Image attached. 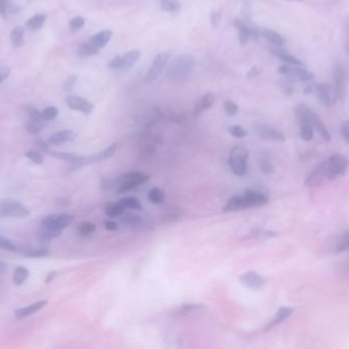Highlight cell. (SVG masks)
<instances>
[{
  "mask_svg": "<svg viewBox=\"0 0 349 349\" xmlns=\"http://www.w3.org/2000/svg\"><path fill=\"white\" fill-rule=\"evenodd\" d=\"M249 152L243 145L234 146L229 157L231 170L238 176H244L247 172V161Z\"/></svg>",
  "mask_w": 349,
  "mask_h": 349,
  "instance_id": "3",
  "label": "cell"
},
{
  "mask_svg": "<svg viewBox=\"0 0 349 349\" xmlns=\"http://www.w3.org/2000/svg\"><path fill=\"white\" fill-rule=\"evenodd\" d=\"M124 212H125V208L119 202L109 203L105 207V213L109 217H120L122 214H124Z\"/></svg>",
  "mask_w": 349,
  "mask_h": 349,
  "instance_id": "33",
  "label": "cell"
},
{
  "mask_svg": "<svg viewBox=\"0 0 349 349\" xmlns=\"http://www.w3.org/2000/svg\"><path fill=\"white\" fill-rule=\"evenodd\" d=\"M74 138V132L72 130H62L59 131L47 140V143L49 145H59L71 140Z\"/></svg>",
  "mask_w": 349,
  "mask_h": 349,
  "instance_id": "23",
  "label": "cell"
},
{
  "mask_svg": "<svg viewBox=\"0 0 349 349\" xmlns=\"http://www.w3.org/2000/svg\"><path fill=\"white\" fill-rule=\"evenodd\" d=\"M9 74H10V70L8 67L3 62L0 61V83L3 82L5 79H7Z\"/></svg>",
  "mask_w": 349,
  "mask_h": 349,
  "instance_id": "54",
  "label": "cell"
},
{
  "mask_svg": "<svg viewBox=\"0 0 349 349\" xmlns=\"http://www.w3.org/2000/svg\"><path fill=\"white\" fill-rule=\"evenodd\" d=\"M0 248H2L6 251L16 252L18 251V246L13 243V242L3 236L0 235Z\"/></svg>",
  "mask_w": 349,
  "mask_h": 349,
  "instance_id": "47",
  "label": "cell"
},
{
  "mask_svg": "<svg viewBox=\"0 0 349 349\" xmlns=\"http://www.w3.org/2000/svg\"><path fill=\"white\" fill-rule=\"evenodd\" d=\"M85 25V19L83 17H75L73 18L70 23H69V27H70V31L72 33H77L81 29H83V27Z\"/></svg>",
  "mask_w": 349,
  "mask_h": 349,
  "instance_id": "43",
  "label": "cell"
},
{
  "mask_svg": "<svg viewBox=\"0 0 349 349\" xmlns=\"http://www.w3.org/2000/svg\"><path fill=\"white\" fill-rule=\"evenodd\" d=\"M300 137L304 141H311L314 139V128L311 125H302L300 129Z\"/></svg>",
  "mask_w": 349,
  "mask_h": 349,
  "instance_id": "49",
  "label": "cell"
},
{
  "mask_svg": "<svg viewBox=\"0 0 349 349\" xmlns=\"http://www.w3.org/2000/svg\"><path fill=\"white\" fill-rule=\"evenodd\" d=\"M223 106H224V112L231 117L237 115L239 112L238 105L232 101H225L223 104Z\"/></svg>",
  "mask_w": 349,
  "mask_h": 349,
  "instance_id": "50",
  "label": "cell"
},
{
  "mask_svg": "<svg viewBox=\"0 0 349 349\" xmlns=\"http://www.w3.org/2000/svg\"><path fill=\"white\" fill-rule=\"evenodd\" d=\"M254 131L264 140L275 142H284L286 140V137L283 132L265 124H256L254 126Z\"/></svg>",
  "mask_w": 349,
  "mask_h": 349,
  "instance_id": "8",
  "label": "cell"
},
{
  "mask_svg": "<svg viewBox=\"0 0 349 349\" xmlns=\"http://www.w3.org/2000/svg\"><path fill=\"white\" fill-rule=\"evenodd\" d=\"M205 310V306L202 304H184L180 306L177 314L180 315H190L196 313H200Z\"/></svg>",
  "mask_w": 349,
  "mask_h": 349,
  "instance_id": "34",
  "label": "cell"
},
{
  "mask_svg": "<svg viewBox=\"0 0 349 349\" xmlns=\"http://www.w3.org/2000/svg\"><path fill=\"white\" fill-rule=\"evenodd\" d=\"M96 224L95 223H92V222H83L79 225L78 227V234L79 236H81V237H88L89 235L93 234L96 231Z\"/></svg>",
  "mask_w": 349,
  "mask_h": 349,
  "instance_id": "42",
  "label": "cell"
},
{
  "mask_svg": "<svg viewBox=\"0 0 349 349\" xmlns=\"http://www.w3.org/2000/svg\"><path fill=\"white\" fill-rule=\"evenodd\" d=\"M239 280L243 286L255 291L263 289L266 285L264 278L256 272H247L243 275H241L239 277Z\"/></svg>",
  "mask_w": 349,
  "mask_h": 349,
  "instance_id": "11",
  "label": "cell"
},
{
  "mask_svg": "<svg viewBox=\"0 0 349 349\" xmlns=\"http://www.w3.org/2000/svg\"><path fill=\"white\" fill-rule=\"evenodd\" d=\"M49 254V251L46 248H41L38 250H29L25 253L26 256L28 257H43V256H47Z\"/></svg>",
  "mask_w": 349,
  "mask_h": 349,
  "instance_id": "52",
  "label": "cell"
},
{
  "mask_svg": "<svg viewBox=\"0 0 349 349\" xmlns=\"http://www.w3.org/2000/svg\"><path fill=\"white\" fill-rule=\"evenodd\" d=\"M279 236L278 232L266 230V229H254L250 231L246 236L245 239H256V240H268L273 239Z\"/></svg>",
  "mask_w": 349,
  "mask_h": 349,
  "instance_id": "25",
  "label": "cell"
},
{
  "mask_svg": "<svg viewBox=\"0 0 349 349\" xmlns=\"http://www.w3.org/2000/svg\"><path fill=\"white\" fill-rule=\"evenodd\" d=\"M271 52L273 55H275L276 57H278L279 60L286 62L287 64L291 65V66H301V62L292 55H290L289 52L283 50V49H278V48H272Z\"/></svg>",
  "mask_w": 349,
  "mask_h": 349,
  "instance_id": "29",
  "label": "cell"
},
{
  "mask_svg": "<svg viewBox=\"0 0 349 349\" xmlns=\"http://www.w3.org/2000/svg\"><path fill=\"white\" fill-rule=\"evenodd\" d=\"M314 91L319 103L327 108L332 106L336 102V93L333 86L329 83H319L314 86Z\"/></svg>",
  "mask_w": 349,
  "mask_h": 349,
  "instance_id": "9",
  "label": "cell"
},
{
  "mask_svg": "<svg viewBox=\"0 0 349 349\" xmlns=\"http://www.w3.org/2000/svg\"><path fill=\"white\" fill-rule=\"evenodd\" d=\"M229 132L232 137L236 138V139H244L247 137V130L245 128H243L242 126L239 125H233L229 128Z\"/></svg>",
  "mask_w": 349,
  "mask_h": 349,
  "instance_id": "48",
  "label": "cell"
},
{
  "mask_svg": "<svg viewBox=\"0 0 349 349\" xmlns=\"http://www.w3.org/2000/svg\"><path fill=\"white\" fill-rule=\"evenodd\" d=\"M196 59L191 55H180L168 67L167 77L172 83L181 84L192 76Z\"/></svg>",
  "mask_w": 349,
  "mask_h": 349,
  "instance_id": "2",
  "label": "cell"
},
{
  "mask_svg": "<svg viewBox=\"0 0 349 349\" xmlns=\"http://www.w3.org/2000/svg\"><path fill=\"white\" fill-rule=\"evenodd\" d=\"M66 103L71 110L83 113L85 115H89L93 111V108H95V105L90 102H88L86 99L78 96L68 97L66 99Z\"/></svg>",
  "mask_w": 349,
  "mask_h": 349,
  "instance_id": "14",
  "label": "cell"
},
{
  "mask_svg": "<svg viewBox=\"0 0 349 349\" xmlns=\"http://www.w3.org/2000/svg\"><path fill=\"white\" fill-rule=\"evenodd\" d=\"M113 36V31L111 30H103L96 35H93L88 41L95 46L97 49L101 50L104 48L106 44L110 42V40L112 39Z\"/></svg>",
  "mask_w": 349,
  "mask_h": 349,
  "instance_id": "21",
  "label": "cell"
},
{
  "mask_svg": "<svg viewBox=\"0 0 349 349\" xmlns=\"http://www.w3.org/2000/svg\"><path fill=\"white\" fill-rule=\"evenodd\" d=\"M27 111H28V113H29L31 119L38 120V121H42V122H43L42 117H41V112L38 111V110L35 108V106H29V108L27 109Z\"/></svg>",
  "mask_w": 349,
  "mask_h": 349,
  "instance_id": "56",
  "label": "cell"
},
{
  "mask_svg": "<svg viewBox=\"0 0 349 349\" xmlns=\"http://www.w3.org/2000/svg\"><path fill=\"white\" fill-rule=\"evenodd\" d=\"M104 226H105V230L112 231V232L119 230V224L116 221H114V220H105L104 221Z\"/></svg>",
  "mask_w": 349,
  "mask_h": 349,
  "instance_id": "60",
  "label": "cell"
},
{
  "mask_svg": "<svg viewBox=\"0 0 349 349\" xmlns=\"http://www.w3.org/2000/svg\"><path fill=\"white\" fill-rule=\"evenodd\" d=\"M46 305H47V300H38L28 306L22 307V308H20V310L15 312L16 318L24 319L26 317H28V316L38 313L39 311H41L42 308H44Z\"/></svg>",
  "mask_w": 349,
  "mask_h": 349,
  "instance_id": "17",
  "label": "cell"
},
{
  "mask_svg": "<svg viewBox=\"0 0 349 349\" xmlns=\"http://www.w3.org/2000/svg\"><path fill=\"white\" fill-rule=\"evenodd\" d=\"M349 248V233L346 231L344 234H342L341 238L339 239L336 248L334 250L335 254H340L343 252H346Z\"/></svg>",
  "mask_w": 349,
  "mask_h": 349,
  "instance_id": "39",
  "label": "cell"
},
{
  "mask_svg": "<svg viewBox=\"0 0 349 349\" xmlns=\"http://www.w3.org/2000/svg\"><path fill=\"white\" fill-rule=\"evenodd\" d=\"M260 35H262L267 41H270L271 43L275 44L276 46H280L286 43V39L279 34L278 32H275L271 29H262L260 32Z\"/></svg>",
  "mask_w": 349,
  "mask_h": 349,
  "instance_id": "28",
  "label": "cell"
},
{
  "mask_svg": "<svg viewBox=\"0 0 349 349\" xmlns=\"http://www.w3.org/2000/svg\"><path fill=\"white\" fill-rule=\"evenodd\" d=\"M25 157L28 158L34 164L37 165H41L44 162V156L38 151H34V150L28 151L25 154Z\"/></svg>",
  "mask_w": 349,
  "mask_h": 349,
  "instance_id": "45",
  "label": "cell"
},
{
  "mask_svg": "<svg viewBox=\"0 0 349 349\" xmlns=\"http://www.w3.org/2000/svg\"><path fill=\"white\" fill-rule=\"evenodd\" d=\"M47 153L51 155L52 157H55L57 159H61L64 161H69V162L74 164V167H77V165L81 162V160L83 159V156L78 155L75 153H66V152H57V151H51L47 150Z\"/></svg>",
  "mask_w": 349,
  "mask_h": 349,
  "instance_id": "24",
  "label": "cell"
},
{
  "mask_svg": "<svg viewBox=\"0 0 349 349\" xmlns=\"http://www.w3.org/2000/svg\"><path fill=\"white\" fill-rule=\"evenodd\" d=\"M312 126L314 130H316V132L319 134V137L323 139L325 141L331 140V134H330L329 130L327 129V127L323 123V121H321V119L316 114H314L313 117Z\"/></svg>",
  "mask_w": 349,
  "mask_h": 349,
  "instance_id": "26",
  "label": "cell"
},
{
  "mask_svg": "<svg viewBox=\"0 0 349 349\" xmlns=\"http://www.w3.org/2000/svg\"><path fill=\"white\" fill-rule=\"evenodd\" d=\"M73 216L68 213L51 214V215H48L41 220V226L51 227V229L63 232L66 227L71 224Z\"/></svg>",
  "mask_w": 349,
  "mask_h": 349,
  "instance_id": "7",
  "label": "cell"
},
{
  "mask_svg": "<svg viewBox=\"0 0 349 349\" xmlns=\"http://www.w3.org/2000/svg\"><path fill=\"white\" fill-rule=\"evenodd\" d=\"M121 59H122V56H116L110 63H109V68L112 70H119L120 66H121Z\"/></svg>",
  "mask_w": 349,
  "mask_h": 349,
  "instance_id": "59",
  "label": "cell"
},
{
  "mask_svg": "<svg viewBox=\"0 0 349 349\" xmlns=\"http://www.w3.org/2000/svg\"><path fill=\"white\" fill-rule=\"evenodd\" d=\"M290 1H303V0H290Z\"/></svg>",
  "mask_w": 349,
  "mask_h": 349,
  "instance_id": "63",
  "label": "cell"
},
{
  "mask_svg": "<svg viewBox=\"0 0 349 349\" xmlns=\"http://www.w3.org/2000/svg\"><path fill=\"white\" fill-rule=\"evenodd\" d=\"M210 20L211 23L214 27H218L220 24V20H221V12L220 11H213L210 16Z\"/></svg>",
  "mask_w": 349,
  "mask_h": 349,
  "instance_id": "57",
  "label": "cell"
},
{
  "mask_svg": "<svg viewBox=\"0 0 349 349\" xmlns=\"http://www.w3.org/2000/svg\"><path fill=\"white\" fill-rule=\"evenodd\" d=\"M326 179H328V169L327 161H324L308 175L305 181V185L307 187H316L323 184Z\"/></svg>",
  "mask_w": 349,
  "mask_h": 349,
  "instance_id": "12",
  "label": "cell"
},
{
  "mask_svg": "<svg viewBox=\"0 0 349 349\" xmlns=\"http://www.w3.org/2000/svg\"><path fill=\"white\" fill-rule=\"evenodd\" d=\"M340 131H341L342 138L348 143L349 142V124H348V121H345V122L341 125Z\"/></svg>",
  "mask_w": 349,
  "mask_h": 349,
  "instance_id": "58",
  "label": "cell"
},
{
  "mask_svg": "<svg viewBox=\"0 0 349 349\" xmlns=\"http://www.w3.org/2000/svg\"><path fill=\"white\" fill-rule=\"evenodd\" d=\"M140 55H141L140 51L138 49L126 52L124 56H122V59H121V66L119 70L128 71L129 69H131L134 66V64H136L140 58Z\"/></svg>",
  "mask_w": 349,
  "mask_h": 349,
  "instance_id": "22",
  "label": "cell"
},
{
  "mask_svg": "<svg viewBox=\"0 0 349 349\" xmlns=\"http://www.w3.org/2000/svg\"><path fill=\"white\" fill-rule=\"evenodd\" d=\"M46 21V16L44 13H39L32 18H30L26 23V27L31 31L40 30L44 26Z\"/></svg>",
  "mask_w": 349,
  "mask_h": 349,
  "instance_id": "30",
  "label": "cell"
},
{
  "mask_svg": "<svg viewBox=\"0 0 349 349\" xmlns=\"http://www.w3.org/2000/svg\"><path fill=\"white\" fill-rule=\"evenodd\" d=\"M169 58H170V56L166 52L160 53V55H158L155 58L153 64L151 66V68L149 69V71H147V73L143 79V81L145 83H151V82L155 81V80L159 77L160 73L163 71L164 67L166 66V64L169 61Z\"/></svg>",
  "mask_w": 349,
  "mask_h": 349,
  "instance_id": "10",
  "label": "cell"
},
{
  "mask_svg": "<svg viewBox=\"0 0 349 349\" xmlns=\"http://www.w3.org/2000/svg\"><path fill=\"white\" fill-rule=\"evenodd\" d=\"M101 50L97 49L95 46H93L88 40L85 42H83L81 45L79 46L78 48V53L81 57H91V56H96L100 52Z\"/></svg>",
  "mask_w": 349,
  "mask_h": 349,
  "instance_id": "37",
  "label": "cell"
},
{
  "mask_svg": "<svg viewBox=\"0 0 349 349\" xmlns=\"http://www.w3.org/2000/svg\"><path fill=\"white\" fill-rule=\"evenodd\" d=\"M215 102V95L213 92H207L202 98H200L196 103L193 111L194 117H199L201 114L210 109Z\"/></svg>",
  "mask_w": 349,
  "mask_h": 349,
  "instance_id": "16",
  "label": "cell"
},
{
  "mask_svg": "<svg viewBox=\"0 0 349 349\" xmlns=\"http://www.w3.org/2000/svg\"><path fill=\"white\" fill-rule=\"evenodd\" d=\"M234 24L237 27V29L239 30L240 44L242 46H245L247 44V42H248V40L250 39L248 27H247V25H246L244 20H240V19H236L234 21Z\"/></svg>",
  "mask_w": 349,
  "mask_h": 349,
  "instance_id": "27",
  "label": "cell"
},
{
  "mask_svg": "<svg viewBox=\"0 0 349 349\" xmlns=\"http://www.w3.org/2000/svg\"><path fill=\"white\" fill-rule=\"evenodd\" d=\"M42 121H38V120H34V119H31L27 122L26 124V129L27 131H28L29 133L31 134H37L39 133L40 131H41L42 129Z\"/></svg>",
  "mask_w": 349,
  "mask_h": 349,
  "instance_id": "44",
  "label": "cell"
},
{
  "mask_svg": "<svg viewBox=\"0 0 349 349\" xmlns=\"http://www.w3.org/2000/svg\"><path fill=\"white\" fill-rule=\"evenodd\" d=\"M6 270V264L4 262H1L0 261V273H2Z\"/></svg>",
  "mask_w": 349,
  "mask_h": 349,
  "instance_id": "62",
  "label": "cell"
},
{
  "mask_svg": "<svg viewBox=\"0 0 349 349\" xmlns=\"http://www.w3.org/2000/svg\"><path fill=\"white\" fill-rule=\"evenodd\" d=\"M278 71L279 74L287 76L289 79L293 80V81L306 82L311 81L312 79L314 78V73L298 68V66H280Z\"/></svg>",
  "mask_w": 349,
  "mask_h": 349,
  "instance_id": "6",
  "label": "cell"
},
{
  "mask_svg": "<svg viewBox=\"0 0 349 349\" xmlns=\"http://www.w3.org/2000/svg\"><path fill=\"white\" fill-rule=\"evenodd\" d=\"M247 27H248V30H249V36L251 39L253 40H257L259 37H260V31L259 29L257 28V26L253 24L251 21L249 20H244Z\"/></svg>",
  "mask_w": 349,
  "mask_h": 349,
  "instance_id": "51",
  "label": "cell"
},
{
  "mask_svg": "<svg viewBox=\"0 0 349 349\" xmlns=\"http://www.w3.org/2000/svg\"><path fill=\"white\" fill-rule=\"evenodd\" d=\"M120 220L123 224L127 226H140L142 224V217L136 215V214H126V215H121Z\"/></svg>",
  "mask_w": 349,
  "mask_h": 349,
  "instance_id": "38",
  "label": "cell"
},
{
  "mask_svg": "<svg viewBox=\"0 0 349 349\" xmlns=\"http://www.w3.org/2000/svg\"><path fill=\"white\" fill-rule=\"evenodd\" d=\"M335 93H336L337 100L343 101L346 96L347 90V80H346V72L342 66H337L335 69Z\"/></svg>",
  "mask_w": 349,
  "mask_h": 349,
  "instance_id": "15",
  "label": "cell"
},
{
  "mask_svg": "<svg viewBox=\"0 0 349 349\" xmlns=\"http://www.w3.org/2000/svg\"><path fill=\"white\" fill-rule=\"evenodd\" d=\"M19 9L17 6L11 4L8 0H0V16L6 18L8 13L18 12Z\"/></svg>",
  "mask_w": 349,
  "mask_h": 349,
  "instance_id": "40",
  "label": "cell"
},
{
  "mask_svg": "<svg viewBox=\"0 0 349 349\" xmlns=\"http://www.w3.org/2000/svg\"><path fill=\"white\" fill-rule=\"evenodd\" d=\"M268 195L261 191L248 189L242 195H237L232 197L223 207V212L231 213L240 210H245L249 208L262 207L268 204Z\"/></svg>",
  "mask_w": 349,
  "mask_h": 349,
  "instance_id": "1",
  "label": "cell"
},
{
  "mask_svg": "<svg viewBox=\"0 0 349 349\" xmlns=\"http://www.w3.org/2000/svg\"><path fill=\"white\" fill-rule=\"evenodd\" d=\"M117 143H112L111 145H109L108 147H105V150L93 154L91 156H83V159L81 160V162H80L77 167H81L87 164H93V163H98V162H102L104 160H106L111 158L117 151Z\"/></svg>",
  "mask_w": 349,
  "mask_h": 349,
  "instance_id": "13",
  "label": "cell"
},
{
  "mask_svg": "<svg viewBox=\"0 0 349 349\" xmlns=\"http://www.w3.org/2000/svg\"><path fill=\"white\" fill-rule=\"evenodd\" d=\"M348 168V161L344 155L334 154L327 160L328 179L335 180L338 177L344 176Z\"/></svg>",
  "mask_w": 349,
  "mask_h": 349,
  "instance_id": "5",
  "label": "cell"
},
{
  "mask_svg": "<svg viewBox=\"0 0 349 349\" xmlns=\"http://www.w3.org/2000/svg\"><path fill=\"white\" fill-rule=\"evenodd\" d=\"M29 276H30V272L28 268H26L24 266H18L15 268V271H13V275H12L13 283H15L17 286H22L25 281L28 279Z\"/></svg>",
  "mask_w": 349,
  "mask_h": 349,
  "instance_id": "32",
  "label": "cell"
},
{
  "mask_svg": "<svg viewBox=\"0 0 349 349\" xmlns=\"http://www.w3.org/2000/svg\"><path fill=\"white\" fill-rule=\"evenodd\" d=\"M315 113L304 104H300L295 109V115H296L297 121L300 126L302 125H311L312 126V120ZM313 127V126H312Z\"/></svg>",
  "mask_w": 349,
  "mask_h": 349,
  "instance_id": "18",
  "label": "cell"
},
{
  "mask_svg": "<svg viewBox=\"0 0 349 349\" xmlns=\"http://www.w3.org/2000/svg\"><path fill=\"white\" fill-rule=\"evenodd\" d=\"M118 202L122 205L125 209H133V210H142V206L140 202V200L136 197H125L119 200Z\"/></svg>",
  "mask_w": 349,
  "mask_h": 349,
  "instance_id": "35",
  "label": "cell"
},
{
  "mask_svg": "<svg viewBox=\"0 0 349 349\" xmlns=\"http://www.w3.org/2000/svg\"><path fill=\"white\" fill-rule=\"evenodd\" d=\"M259 165L262 172L265 174H271L274 172V166L271 163V161H268L267 159H261L259 161Z\"/></svg>",
  "mask_w": 349,
  "mask_h": 349,
  "instance_id": "53",
  "label": "cell"
},
{
  "mask_svg": "<svg viewBox=\"0 0 349 349\" xmlns=\"http://www.w3.org/2000/svg\"><path fill=\"white\" fill-rule=\"evenodd\" d=\"M76 81H77V76H70L68 79H67V81L65 82L64 84V90L66 92H70L73 90L75 84H76Z\"/></svg>",
  "mask_w": 349,
  "mask_h": 349,
  "instance_id": "55",
  "label": "cell"
},
{
  "mask_svg": "<svg viewBox=\"0 0 349 349\" xmlns=\"http://www.w3.org/2000/svg\"><path fill=\"white\" fill-rule=\"evenodd\" d=\"M24 37H25V29L24 27L21 26L13 28L9 34L10 42L15 47H21L24 44Z\"/></svg>",
  "mask_w": 349,
  "mask_h": 349,
  "instance_id": "31",
  "label": "cell"
},
{
  "mask_svg": "<svg viewBox=\"0 0 349 349\" xmlns=\"http://www.w3.org/2000/svg\"><path fill=\"white\" fill-rule=\"evenodd\" d=\"M58 273L57 272H50L47 276H46V279H45V283H49V281H51L53 279H55L57 277Z\"/></svg>",
  "mask_w": 349,
  "mask_h": 349,
  "instance_id": "61",
  "label": "cell"
},
{
  "mask_svg": "<svg viewBox=\"0 0 349 349\" xmlns=\"http://www.w3.org/2000/svg\"><path fill=\"white\" fill-rule=\"evenodd\" d=\"M59 115V110L53 105L46 106V108L41 112V117L43 121H50L56 119Z\"/></svg>",
  "mask_w": 349,
  "mask_h": 349,
  "instance_id": "46",
  "label": "cell"
},
{
  "mask_svg": "<svg viewBox=\"0 0 349 349\" xmlns=\"http://www.w3.org/2000/svg\"><path fill=\"white\" fill-rule=\"evenodd\" d=\"M147 198H149V201L151 203L159 205L163 203V201L165 199V194L162 190L156 186L150 190L149 194H147Z\"/></svg>",
  "mask_w": 349,
  "mask_h": 349,
  "instance_id": "36",
  "label": "cell"
},
{
  "mask_svg": "<svg viewBox=\"0 0 349 349\" xmlns=\"http://www.w3.org/2000/svg\"><path fill=\"white\" fill-rule=\"evenodd\" d=\"M161 8L168 12H175L180 8L179 0H160Z\"/></svg>",
  "mask_w": 349,
  "mask_h": 349,
  "instance_id": "41",
  "label": "cell"
},
{
  "mask_svg": "<svg viewBox=\"0 0 349 349\" xmlns=\"http://www.w3.org/2000/svg\"><path fill=\"white\" fill-rule=\"evenodd\" d=\"M30 215V211L19 201L15 199L0 200V218H25Z\"/></svg>",
  "mask_w": 349,
  "mask_h": 349,
  "instance_id": "4",
  "label": "cell"
},
{
  "mask_svg": "<svg viewBox=\"0 0 349 349\" xmlns=\"http://www.w3.org/2000/svg\"><path fill=\"white\" fill-rule=\"evenodd\" d=\"M293 313H294V310L291 307H288V306L280 307L279 310L277 312V314L273 316V318L268 321V324L264 328V331L271 330L274 327L279 325L280 323H283L284 320H286L287 318H289L293 314Z\"/></svg>",
  "mask_w": 349,
  "mask_h": 349,
  "instance_id": "19",
  "label": "cell"
},
{
  "mask_svg": "<svg viewBox=\"0 0 349 349\" xmlns=\"http://www.w3.org/2000/svg\"><path fill=\"white\" fill-rule=\"evenodd\" d=\"M149 179H150L149 174L140 172V171H130L125 173L124 175L121 177L119 182H130L140 186V184L146 182Z\"/></svg>",
  "mask_w": 349,
  "mask_h": 349,
  "instance_id": "20",
  "label": "cell"
}]
</instances>
